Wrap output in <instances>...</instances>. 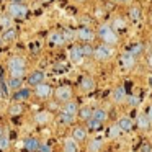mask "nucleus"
Returning a JSON list of instances; mask_svg holds the SVG:
<instances>
[{
	"label": "nucleus",
	"mask_w": 152,
	"mask_h": 152,
	"mask_svg": "<svg viewBox=\"0 0 152 152\" xmlns=\"http://www.w3.org/2000/svg\"><path fill=\"white\" fill-rule=\"evenodd\" d=\"M8 70H10L12 77H18V79H21L23 74H25V61L21 59V57H18V56L12 57V59L8 61Z\"/></svg>",
	"instance_id": "nucleus-1"
},
{
	"label": "nucleus",
	"mask_w": 152,
	"mask_h": 152,
	"mask_svg": "<svg viewBox=\"0 0 152 152\" xmlns=\"http://www.w3.org/2000/svg\"><path fill=\"white\" fill-rule=\"evenodd\" d=\"M98 36L103 39V43L111 44V46H115V44L118 43V36H116V33L113 31V28L108 26V25H102V26H100Z\"/></svg>",
	"instance_id": "nucleus-2"
},
{
	"label": "nucleus",
	"mask_w": 152,
	"mask_h": 152,
	"mask_svg": "<svg viewBox=\"0 0 152 152\" xmlns=\"http://www.w3.org/2000/svg\"><path fill=\"white\" fill-rule=\"evenodd\" d=\"M113 54H115V49H113V46L111 44H102V46H98L95 49V54L93 56L96 57V59H100V61H106V59H110V57H113Z\"/></svg>",
	"instance_id": "nucleus-3"
},
{
	"label": "nucleus",
	"mask_w": 152,
	"mask_h": 152,
	"mask_svg": "<svg viewBox=\"0 0 152 152\" xmlns=\"http://www.w3.org/2000/svg\"><path fill=\"white\" fill-rule=\"evenodd\" d=\"M8 13H10L12 18H25V17H26V13H28V10H26L25 5L13 2V4L8 7Z\"/></svg>",
	"instance_id": "nucleus-4"
},
{
	"label": "nucleus",
	"mask_w": 152,
	"mask_h": 152,
	"mask_svg": "<svg viewBox=\"0 0 152 152\" xmlns=\"http://www.w3.org/2000/svg\"><path fill=\"white\" fill-rule=\"evenodd\" d=\"M134 64H136V57H134V54L129 51V53H124L121 56V66L124 67L126 70H129V69H132L134 67Z\"/></svg>",
	"instance_id": "nucleus-5"
},
{
	"label": "nucleus",
	"mask_w": 152,
	"mask_h": 152,
	"mask_svg": "<svg viewBox=\"0 0 152 152\" xmlns=\"http://www.w3.org/2000/svg\"><path fill=\"white\" fill-rule=\"evenodd\" d=\"M56 96L61 102H67V100H70V96H72V90H70V87H59V88L56 90Z\"/></svg>",
	"instance_id": "nucleus-6"
},
{
	"label": "nucleus",
	"mask_w": 152,
	"mask_h": 152,
	"mask_svg": "<svg viewBox=\"0 0 152 152\" xmlns=\"http://www.w3.org/2000/svg\"><path fill=\"white\" fill-rule=\"evenodd\" d=\"M51 87L48 85V83H39V85H36V88H34V93H36L39 98H48V96L51 95Z\"/></svg>",
	"instance_id": "nucleus-7"
},
{
	"label": "nucleus",
	"mask_w": 152,
	"mask_h": 152,
	"mask_svg": "<svg viewBox=\"0 0 152 152\" xmlns=\"http://www.w3.org/2000/svg\"><path fill=\"white\" fill-rule=\"evenodd\" d=\"M23 145H25V149H26L28 152H36V151H39V141H38L36 137H28V139H25V142H23Z\"/></svg>",
	"instance_id": "nucleus-8"
},
{
	"label": "nucleus",
	"mask_w": 152,
	"mask_h": 152,
	"mask_svg": "<svg viewBox=\"0 0 152 152\" xmlns=\"http://www.w3.org/2000/svg\"><path fill=\"white\" fill-rule=\"evenodd\" d=\"M83 57V53H82V48L79 46H74L69 49V59L72 62H80V59Z\"/></svg>",
	"instance_id": "nucleus-9"
},
{
	"label": "nucleus",
	"mask_w": 152,
	"mask_h": 152,
	"mask_svg": "<svg viewBox=\"0 0 152 152\" xmlns=\"http://www.w3.org/2000/svg\"><path fill=\"white\" fill-rule=\"evenodd\" d=\"M43 80H44V74L41 72V70H34V72L30 74L28 82H30L31 85H39V83H43Z\"/></svg>",
	"instance_id": "nucleus-10"
},
{
	"label": "nucleus",
	"mask_w": 152,
	"mask_h": 152,
	"mask_svg": "<svg viewBox=\"0 0 152 152\" xmlns=\"http://www.w3.org/2000/svg\"><path fill=\"white\" fill-rule=\"evenodd\" d=\"M77 36H79L82 41H87V43H90V41L95 38V34H93V31H90L88 28H80V30L77 31Z\"/></svg>",
	"instance_id": "nucleus-11"
},
{
	"label": "nucleus",
	"mask_w": 152,
	"mask_h": 152,
	"mask_svg": "<svg viewBox=\"0 0 152 152\" xmlns=\"http://www.w3.org/2000/svg\"><path fill=\"white\" fill-rule=\"evenodd\" d=\"M49 43L51 44H57V46H61V44H64L66 43V38H64V34L62 33H51L49 34Z\"/></svg>",
	"instance_id": "nucleus-12"
},
{
	"label": "nucleus",
	"mask_w": 152,
	"mask_h": 152,
	"mask_svg": "<svg viewBox=\"0 0 152 152\" xmlns=\"http://www.w3.org/2000/svg\"><path fill=\"white\" fill-rule=\"evenodd\" d=\"M80 87H82L83 92H92V90L95 88V82H93V79H90V77H83L82 82H80Z\"/></svg>",
	"instance_id": "nucleus-13"
},
{
	"label": "nucleus",
	"mask_w": 152,
	"mask_h": 152,
	"mask_svg": "<svg viewBox=\"0 0 152 152\" xmlns=\"http://www.w3.org/2000/svg\"><path fill=\"white\" fill-rule=\"evenodd\" d=\"M113 100H115L116 103H123L126 100V90L123 88V87H118V88L113 92Z\"/></svg>",
	"instance_id": "nucleus-14"
},
{
	"label": "nucleus",
	"mask_w": 152,
	"mask_h": 152,
	"mask_svg": "<svg viewBox=\"0 0 152 152\" xmlns=\"http://www.w3.org/2000/svg\"><path fill=\"white\" fill-rule=\"evenodd\" d=\"M64 152H79L75 139H66V142H64Z\"/></svg>",
	"instance_id": "nucleus-15"
},
{
	"label": "nucleus",
	"mask_w": 152,
	"mask_h": 152,
	"mask_svg": "<svg viewBox=\"0 0 152 152\" xmlns=\"http://www.w3.org/2000/svg\"><path fill=\"white\" fill-rule=\"evenodd\" d=\"M118 124H119V128H121L123 131H131V128H132V121H131L129 118H126V116L119 118Z\"/></svg>",
	"instance_id": "nucleus-16"
},
{
	"label": "nucleus",
	"mask_w": 152,
	"mask_h": 152,
	"mask_svg": "<svg viewBox=\"0 0 152 152\" xmlns=\"http://www.w3.org/2000/svg\"><path fill=\"white\" fill-rule=\"evenodd\" d=\"M62 113H66V115H69V116H75V113H77V105H75L74 102H69L66 106H64Z\"/></svg>",
	"instance_id": "nucleus-17"
},
{
	"label": "nucleus",
	"mask_w": 152,
	"mask_h": 152,
	"mask_svg": "<svg viewBox=\"0 0 152 152\" xmlns=\"http://www.w3.org/2000/svg\"><path fill=\"white\" fill-rule=\"evenodd\" d=\"M34 119H36V123H39V124H44V123H48L51 119V115L48 111H39L34 116Z\"/></svg>",
	"instance_id": "nucleus-18"
},
{
	"label": "nucleus",
	"mask_w": 152,
	"mask_h": 152,
	"mask_svg": "<svg viewBox=\"0 0 152 152\" xmlns=\"http://www.w3.org/2000/svg\"><path fill=\"white\" fill-rule=\"evenodd\" d=\"M121 132H123V129L119 128V124H115V126H111V128L108 129V137L110 139H115V137H118Z\"/></svg>",
	"instance_id": "nucleus-19"
},
{
	"label": "nucleus",
	"mask_w": 152,
	"mask_h": 152,
	"mask_svg": "<svg viewBox=\"0 0 152 152\" xmlns=\"http://www.w3.org/2000/svg\"><path fill=\"white\" fill-rule=\"evenodd\" d=\"M85 137H87L85 129H82V128H75V129H74V139H75V141H83Z\"/></svg>",
	"instance_id": "nucleus-20"
},
{
	"label": "nucleus",
	"mask_w": 152,
	"mask_h": 152,
	"mask_svg": "<svg viewBox=\"0 0 152 152\" xmlns=\"http://www.w3.org/2000/svg\"><path fill=\"white\" fill-rule=\"evenodd\" d=\"M80 118L85 119V121H90V119L93 118V111H92L90 108H83V110H80Z\"/></svg>",
	"instance_id": "nucleus-21"
},
{
	"label": "nucleus",
	"mask_w": 152,
	"mask_h": 152,
	"mask_svg": "<svg viewBox=\"0 0 152 152\" xmlns=\"http://www.w3.org/2000/svg\"><path fill=\"white\" fill-rule=\"evenodd\" d=\"M15 36H17V31L12 30V28H8V30L4 31V36H2V38H4L5 41H13Z\"/></svg>",
	"instance_id": "nucleus-22"
},
{
	"label": "nucleus",
	"mask_w": 152,
	"mask_h": 152,
	"mask_svg": "<svg viewBox=\"0 0 152 152\" xmlns=\"http://www.w3.org/2000/svg\"><path fill=\"white\" fill-rule=\"evenodd\" d=\"M28 96H30V90H28V88H21L20 92H17L13 95V98L15 100H25V98H28Z\"/></svg>",
	"instance_id": "nucleus-23"
},
{
	"label": "nucleus",
	"mask_w": 152,
	"mask_h": 152,
	"mask_svg": "<svg viewBox=\"0 0 152 152\" xmlns=\"http://www.w3.org/2000/svg\"><path fill=\"white\" fill-rule=\"evenodd\" d=\"M129 17H131L132 21H137L139 18H141V10H139L137 7H132L131 10H129Z\"/></svg>",
	"instance_id": "nucleus-24"
},
{
	"label": "nucleus",
	"mask_w": 152,
	"mask_h": 152,
	"mask_svg": "<svg viewBox=\"0 0 152 152\" xmlns=\"http://www.w3.org/2000/svg\"><path fill=\"white\" fill-rule=\"evenodd\" d=\"M93 118L103 123L106 119V111H105V110H95V111H93Z\"/></svg>",
	"instance_id": "nucleus-25"
},
{
	"label": "nucleus",
	"mask_w": 152,
	"mask_h": 152,
	"mask_svg": "<svg viewBox=\"0 0 152 152\" xmlns=\"http://www.w3.org/2000/svg\"><path fill=\"white\" fill-rule=\"evenodd\" d=\"M137 123H139V126L141 128H149V123H151V119H149V116H145V115H141L139 116V119H137Z\"/></svg>",
	"instance_id": "nucleus-26"
},
{
	"label": "nucleus",
	"mask_w": 152,
	"mask_h": 152,
	"mask_svg": "<svg viewBox=\"0 0 152 152\" xmlns=\"http://www.w3.org/2000/svg\"><path fill=\"white\" fill-rule=\"evenodd\" d=\"M100 147H102V142H100V141H92V142H90V145H88L90 152H98Z\"/></svg>",
	"instance_id": "nucleus-27"
},
{
	"label": "nucleus",
	"mask_w": 152,
	"mask_h": 152,
	"mask_svg": "<svg viewBox=\"0 0 152 152\" xmlns=\"http://www.w3.org/2000/svg\"><path fill=\"white\" fill-rule=\"evenodd\" d=\"M82 53L83 56H92V54H95V49L90 44H85V46H82Z\"/></svg>",
	"instance_id": "nucleus-28"
},
{
	"label": "nucleus",
	"mask_w": 152,
	"mask_h": 152,
	"mask_svg": "<svg viewBox=\"0 0 152 152\" xmlns=\"http://www.w3.org/2000/svg\"><path fill=\"white\" fill-rule=\"evenodd\" d=\"M8 85H10L12 88H18V87L21 85V79H18V77H12L10 82H8Z\"/></svg>",
	"instance_id": "nucleus-29"
},
{
	"label": "nucleus",
	"mask_w": 152,
	"mask_h": 152,
	"mask_svg": "<svg viewBox=\"0 0 152 152\" xmlns=\"http://www.w3.org/2000/svg\"><path fill=\"white\" fill-rule=\"evenodd\" d=\"M8 147V137L7 136H2L0 137V149H7Z\"/></svg>",
	"instance_id": "nucleus-30"
},
{
	"label": "nucleus",
	"mask_w": 152,
	"mask_h": 152,
	"mask_svg": "<svg viewBox=\"0 0 152 152\" xmlns=\"http://www.w3.org/2000/svg\"><path fill=\"white\" fill-rule=\"evenodd\" d=\"M88 123H90V128H93V129L100 128V124H102V121H98V119H95V118H92Z\"/></svg>",
	"instance_id": "nucleus-31"
},
{
	"label": "nucleus",
	"mask_w": 152,
	"mask_h": 152,
	"mask_svg": "<svg viewBox=\"0 0 152 152\" xmlns=\"http://www.w3.org/2000/svg\"><path fill=\"white\" fill-rule=\"evenodd\" d=\"M10 113H12V115H20V113H21V106L20 105H13L10 108Z\"/></svg>",
	"instance_id": "nucleus-32"
},
{
	"label": "nucleus",
	"mask_w": 152,
	"mask_h": 152,
	"mask_svg": "<svg viewBox=\"0 0 152 152\" xmlns=\"http://www.w3.org/2000/svg\"><path fill=\"white\" fill-rule=\"evenodd\" d=\"M0 23L5 26V30H8L10 28V18H0Z\"/></svg>",
	"instance_id": "nucleus-33"
},
{
	"label": "nucleus",
	"mask_w": 152,
	"mask_h": 152,
	"mask_svg": "<svg viewBox=\"0 0 152 152\" xmlns=\"http://www.w3.org/2000/svg\"><path fill=\"white\" fill-rule=\"evenodd\" d=\"M115 28H119V30H123V28H124V21L119 20V18H116V20H115Z\"/></svg>",
	"instance_id": "nucleus-34"
},
{
	"label": "nucleus",
	"mask_w": 152,
	"mask_h": 152,
	"mask_svg": "<svg viewBox=\"0 0 152 152\" xmlns=\"http://www.w3.org/2000/svg\"><path fill=\"white\" fill-rule=\"evenodd\" d=\"M39 152H53V149H51L48 144H41L39 145Z\"/></svg>",
	"instance_id": "nucleus-35"
},
{
	"label": "nucleus",
	"mask_w": 152,
	"mask_h": 152,
	"mask_svg": "<svg viewBox=\"0 0 152 152\" xmlns=\"http://www.w3.org/2000/svg\"><path fill=\"white\" fill-rule=\"evenodd\" d=\"M128 102H129V105H131V106H136V105H137V102H139V100L136 98V96H129V98H128Z\"/></svg>",
	"instance_id": "nucleus-36"
},
{
	"label": "nucleus",
	"mask_w": 152,
	"mask_h": 152,
	"mask_svg": "<svg viewBox=\"0 0 152 152\" xmlns=\"http://www.w3.org/2000/svg\"><path fill=\"white\" fill-rule=\"evenodd\" d=\"M141 49H142V46H141V44H137V46H134V48H132V51H131V53L136 56V54H139V51H141Z\"/></svg>",
	"instance_id": "nucleus-37"
},
{
	"label": "nucleus",
	"mask_w": 152,
	"mask_h": 152,
	"mask_svg": "<svg viewBox=\"0 0 152 152\" xmlns=\"http://www.w3.org/2000/svg\"><path fill=\"white\" fill-rule=\"evenodd\" d=\"M72 36H74L72 31H67V33H64V38H66V41H70V39H72Z\"/></svg>",
	"instance_id": "nucleus-38"
},
{
	"label": "nucleus",
	"mask_w": 152,
	"mask_h": 152,
	"mask_svg": "<svg viewBox=\"0 0 152 152\" xmlns=\"http://www.w3.org/2000/svg\"><path fill=\"white\" fill-rule=\"evenodd\" d=\"M147 116H149V119H151V123H152V106L149 108V113H147Z\"/></svg>",
	"instance_id": "nucleus-39"
},
{
	"label": "nucleus",
	"mask_w": 152,
	"mask_h": 152,
	"mask_svg": "<svg viewBox=\"0 0 152 152\" xmlns=\"http://www.w3.org/2000/svg\"><path fill=\"white\" fill-rule=\"evenodd\" d=\"M147 62H149V66H151V67H152V54H151V56H149V59H147Z\"/></svg>",
	"instance_id": "nucleus-40"
},
{
	"label": "nucleus",
	"mask_w": 152,
	"mask_h": 152,
	"mask_svg": "<svg viewBox=\"0 0 152 152\" xmlns=\"http://www.w3.org/2000/svg\"><path fill=\"white\" fill-rule=\"evenodd\" d=\"M118 2H121V4H129L131 0H118Z\"/></svg>",
	"instance_id": "nucleus-41"
},
{
	"label": "nucleus",
	"mask_w": 152,
	"mask_h": 152,
	"mask_svg": "<svg viewBox=\"0 0 152 152\" xmlns=\"http://www.w3.org/2000/svg\"><path fill=\"white\" fill-rule=\"evenodd\" d=\"M2 136H4V132H2V128H0V137H2Z\"/></svg>",
	"instance_id": "nucleus-42"
},
{
	"label": "nucleus",
	"mask_w": 152,
	"mask_h": 152,
	"mask_svg": "<svg viewBox=\"0 0 152 152\" xmlns=\"http://www.w3.org/2000/svg\"><path fill=\"white\" fill-rule=\"evenodd\" d=\"M15 2H17V4H20V2H21V0H15Z\"/></svg>",
	"instance_id": "nucleus-43"
},
{
	"label": "nucleus",
	"mask_w": 152,
	"mask_h": 152,
	"mask_svg": "<svg viewBox=\"0 0 152 152\" xmlns=\"http://www.w3.org/2000/svg\"><path fill=\"white\" fill-rule=\"evenodd\" d=\"M44 2H51V0H44Z\"/></svg>",
	"instance_id": "nucleus-44"
},
{
	"label": "nucleus",
	"mask_w": 152,
	"mask_h": 152,
	"mask_svg": "<svg viewBox=\"0 0 152 152\" xmlns=\"http://www.w3.org/2000/svg\"><path fill=\"white\" fill-rule=\"evenodd\" d=\"M77 2H83V0H77Z\"/></svg>",
	"instance_id": "nucleus-45"
}]
</instances>
